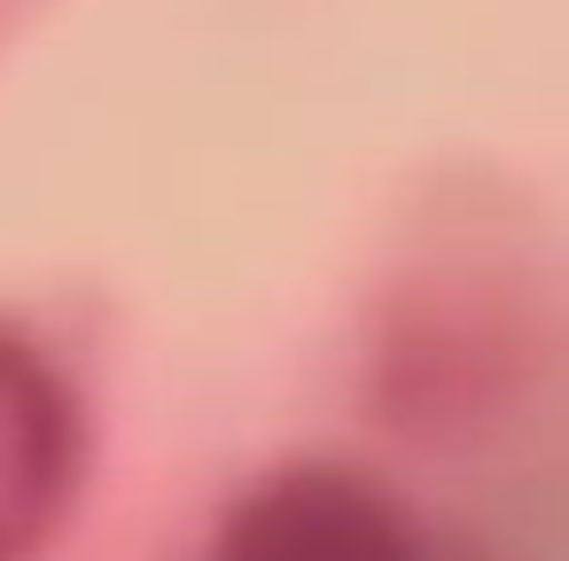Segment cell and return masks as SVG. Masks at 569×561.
<instances>
[{"instance_id": "cell-1", "label": "cell", "mask_w": 569, "mask_h": 561, "mask_svg": "<svg viewBox=\"0 0 569 561\" xmlns=\"http://www.w3.org/2000/svg\"><path fill=\"white\" fill-rule=\"evenodd\" d=\"M211 561H429V545L382 483L305 460L234 499Z\"/></svg>"}, {"instance_id": "cell-2", "label": "cell", "mask_w": 569, "mask_h": 561, "mask_svg": "<svg viewBox=\"0 0 569 561\" xmlns=\"http://www.w3.org/2000/svg\"><path fill=\"white\" fill-rule=\"evenodd\" d=\"M79 390L32 335L0 320V561H32L56 538L79 491Z\"/></svg>"}]
</instances>
